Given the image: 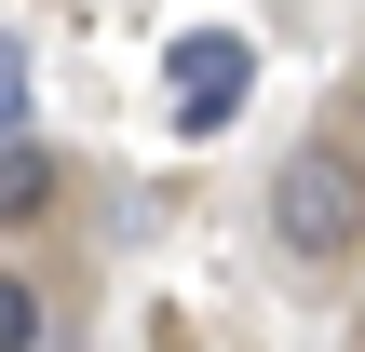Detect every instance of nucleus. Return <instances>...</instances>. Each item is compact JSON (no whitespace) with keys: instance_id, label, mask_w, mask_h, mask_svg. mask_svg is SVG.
<instances>
[{"instance_id":"1","label":"nucleus","mask_w":365,"mask_h":352,"mask_svg":"<svg viewBox=\"0 0 365 352\" xmlns=\"http://www.w3.org/2000/svg\"><path fill=\"white\" fill-rule=\"evenodd\" d=\"M352 231H365V163L339 136L284 149V176H271V244H284L298 271H325V258H352Z\"/></svg>"},{"instance_id":"2","label":"nucleus","mask_w":365,"mask_h":352,"mask_svg":"<svg viewBox=\"0 0 365 352\" xmlns=\"http://www.w3.org/2000/svg\"><path fill=\"white\" fill-rule=\"evenodd\" d=\"M244 81H257L244 27H176V136H230Z\"/></svg>"},{"instance_id":"3","label":"nucleus","mask_w":365,"mask_h":352,"mask_svg":"<svg viewBox=\"0 0 365 352\" xmlns=\"http://www.w3.org/2000/svg\"><path fill=\"white\" fill-rule=\"evenodd\" d=\"M41 203H54V149L41 136H0V231H27Z\"/></svg>"},{"instance_id":"4","label":"nucleus","mask_w":365,"mask_h":352,"mask_svg":"<svg viewBox=\"0 0 365 352\" xmlns=\"http://www.w3.org/2000/svg\"><path fill=\"white\" fill-rule=\"evenodd\" d=\"M0 352H41V298H27V271H0Z\"/></svg>"},{"instance_id":"5","label":"nucleus","mask_w":365,"mask_h":352,"mask_svg":"<svg viewBox=\"0 0 365 352\" xmlns=\"http://www.w3.org/2000/svg\"><path fill=\"white\" fill-rule=\"evenodd\" d=\"M27 122V41H0V136Z\"/></svg>"}]
</instances>
